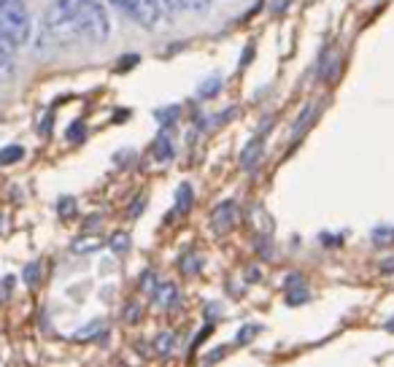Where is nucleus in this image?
Instances as JSON below:
<instances>
[{"mask_svg": "<svg viewBox=\"0 0 394 367\" xmlns=\"http://www.w3.org/2000/svg\"><path fill=\"white\" fill-rule=\"evenodd\" d=\"M0 30L19 49L33 38V17L25 0H0Z\"/></svg>", "mask_w": 394, "mask_h": 367, "instance_id": "f257e3e1", "label": "nucleus"}, {"mask_svg": "<svg viewBox=\"0 0 394 367\" xmlns=\"http://www.w3.org/2000/svg\"><path fill=\"white\" fill-rule=\"evenodd\" d=\"M76 22H78L81 35L92 44H103L111 35V19H108V11L100 0H84L76 8Z\"/></svg>", "mask_w": 394, "mask_h": 367, "instance_id": "f03ea898", "label": "nucleus"}, {"mask_svg": "<svg viewBox=\"0 0 394 367\" xmlns=\"http://www.w3.org/2000/svg\"><path fill=\"white\" fill-rule=\"evenodd\" d=\"M119 8H122L132 22H138V25L146 27V30H154L157 22H160V17H157V11H154L151 0H122V3H119Z\"/></svg>", "mask_w": 394, "mask_h": 367, "instance_id": "7ed1b4c3", "label": "nucleus"}, {"mask_svg": "<svg viewBox=\"0 0 394 367\" xmlns=\"http://www.w3.org/2000/svg\"><path fill=\"white\" fill-rule=\"evenodd\" d=\"M17 76V46L11 44V38L0 30V84L11 81Z\"/></svg>", "mask_w": 394, "mask_h": 367, "instance_id": "20e7f679", "label": "nucleus"}, {"mask_svg": "<svg viewBox=\"0 0 394 367\" xmlns=\"http://www.w3.org/2000/svg\"><path fill=\"white\" fill-rule=\"evenodd\" d=\"M235 224V203L232 200H224L219 203L216 208H214V214H211V227L216 230V232H224V230H230Z\"/></svg>", "mask_w": 394, "mask_h": 367, "instance_id": "39448f33", "label": "nucleus"}, {"mask_svg": "<svg viewBox=\"0 0 394 367\" xmlns=\"http://www.w3.org/2000/svg\"><path fill=\"white\" fill-rule=\"evenodd\" d=\"M262 151H265V144H262V138L257 135V138H251L243 151H241V168H246V171H254L257 165H259V160H262Z\"/></svg>", "mask_w": 394, "mask_h": 367, "instance_id": "423d86ee", "label": "nucleus"}, {"mask_svg": "<svg viewBox=\"0 0 394 367\" xmlns=\"http://www.w3.org/2000/svg\"><path fill=\"white\" fill-rule=\"evenodd\" d=\"M151 300H154V305H160V308H175L178 305V289L173 287V284H157L154 287V292H151Z\"/></svg>", "mask_w": 394, "mask_h": 367, "instance_id": "0eeeda50", "label": "nucleus"}, {"mask_svg": "<svg viewBox=\"0 0 394 367\" xmlns=\"http://www.w3.org/2000/svg\"><path fill=\"white\" fill-rule=\"evenodd\" d=\"M219 89H222V76L214 74V76H208V78L200 84L197 95H200L203 100H211V98H216V95H219Z\"/></svg>", "mask_w": 394, "mask_h": 367, "instance_id": "6e6552de", "label": "nucleus"}, {"mask_svg": "<svg viewBox=\"0 0 394 367\" xmlns=\"http://www.w3.org/2000/svg\"><path fill=\"white\" fill-rule=\"evenodd\" d=\"M154 151H157V160H173V144H171V135H168V130H162L160 133V138H157V144H154Z\"/></svg>", "mask_w": 394, "mask_h": 367, "instance_id": "1a4fd4ad", "label": "nucleus"}, {"mask_svg": "<svg viewBox=\"0 0 394 367\" xmlns=\"http://www.w3.org/2000/svg\"><path fill=\"white\" fill-rule=\"evenodd\" d=\"M25 157V148L19 146V144H11V146L0 148V165L6 168V165H14V162H19Z\"/></svg>", "mask_w": 394, "mask_h": 367, "instance_id": "9d476101", "label": "nucleus"}, {"mask_svg": "<svg viewBox=\"0 0 394 367\" xmlns=\"http://www.w3.org/2000/svg\"><path fill=\"white\" fill-rule=\"evenodd\" d=\"M151 6H154V11H157L160 19H173L175 11H178L175 0H151Z\"/></svg>", "mask_w": 394, "mask_h": 367, "instance_id": "9b49d317", "label": "nucleus"}, {"mask_svg": "<svg viewBox=\"0 0 394 367\" xmlns=\"http://www.w3.org/2000/svg\"><path fill=\"white\" fill-rule=\"evenodd\" d=\"M22 278H25V284L30 289H35V287L41 284V262H30V265H25Z\"/></svg>", "mask_w": 394, "mask_h": 367, "instance_id": "f8f14e48", "label": "nucleus"}, {"mask_svg": "<svg viewBox=\"0 0 394 367\" xmlns=\"http://www.w3.org/2000/svg\"><path fill=\"white\" fill-rule=\"evenodd\" d=\"M211 3H214V0H175V6L184 8V11H189V14H203V11H208Z\"/></svg>", "mask_w": 394, "mask_h": 367, "instance_id": "ddd939ff", "label": "nucleus"}, {"mask_svg": "<svg viewBox=\"0 0 394 367\" xmlns=\"http://www.w3.org/2000/svg\"><path fill=\"white\" fill-rule=\"evenodd\" d=\"M335 68H338V60H335V54H332V51H327V54L321 57L319 76L324 78V81H329V78L335 76Z\"/></svg>", "mask_w": 394, "mask_h": 367, "instance_id": "4468645a", "label": "nucleus"}, {"mask_svg": "<svg viewBox=\"0 0 394 367\" xmlns=\"http://www.w3.org/2000/svg\"><path fill=\"white\" fill-rule=\"evenodd\" d=\"M100 327H103V321H100V318H95V321H89L87 327H81V330L76 332L74 341H76V343L92 341V338H95V335H98V332H100Z\"/></svg>", "mask_w": 394, "mask_h": 367, "instance_id": "2eb2a0df", "label": "nucleus"}, {"mask_svg": "<svg viewBox=\"0 0 394 367\" xmlns=\"http://www.w3.org/2000/svg\"><path fill=\"white\" fill-rule=\"evenodd\" d=\"M370 238H372V244L375 246H392L394 244V230L392 227H375V230L370 232Z\"/></svg>", "mask_w": 394, "mask_h": 367, "instance_id": "dca6fc26", "label": "nucleus"}, {"mask_svg": "<svg viewBox=\"0 0 394 367\" xmlns=\"http://www.w3.org/2000/svg\"><path fill=\"white\" fill-rule=\"evenodd\" d=\"M100 246L103 244H100L98 238H78V241L71 246V251H74V254H92V251H98Z\"/></svg>", "mask_w": 394, "mask_h": 367, "instance_id": "f3484780", "label": "nucleus"}, {"mask_svg": "<svg viewBox=\"0 0 394 367\" xmlns=\"http://www.w3.org/2000/svg\"><path fill=\"white\" fill-rule=\"evenodd\" d=\"M178 203H175V211H181V214H187L189 211V205H192V187L189 184H181V189H178Z\"/></svg>", "mask_w": 394, "mask_h": 367, "instance_id": "a211bd4d", "label": "nucleus"}, {"mask_svg": "<svg viewBox=\"0 0 394 367\" xmlns=\"http://www.w3.org/2000/svg\"><path fill=\"white\" fill-rule=\"evenodd\" d=\"M108 246H111V251L124 254V251L130 248V235H127V232H114V235H111V241H108Z\"/></svg>", "mask_w": 394, "mask_h": 367, "instance_id": "6ab92c4d", "label": "nucleus"}, {"mask_svg": "<svg viewBox=\"0 0 394 367\" xmlns=\"http://www.w3.org/2000/svg\"><path fill=\"white\" fill-rule=\"evenodd\" d=\"M154 348H157V354L168 357V354L173 351V335L171 332H160V335H157V341H154Z\"/></svg>", "mask_w": 394, "mask_h": 367, "instance_id": "aec40b11", "label": "nucleus"}, {"mask_svg": "<svg viewBox=\"0 0 394 367\" xmlns=\"http://www.w3.org/2000/svg\"><path fill=\"white\" fill-rule=\"evenodd\" d=\"M57 214L62 216V219H71L76 214V200L74 197H62L60 203H57Z\"/></svg>", "mask_w": 394, "mask_h": 367, "instance_id": "412c9836", "label": "nucleus"}, {"mask_svg": "<svg viewBox=\"0 0 394 367\" xmlns=\"http://www.w3.org/2000/svg\"><path fill=\"white\" fill-rule=\"evenodd\" d=\"M311 294H308V289L305 287H292L289 292H286V302L289 305H300V302H305Z\"/></svg>", "mask_w": 394, "mask_h": 367, "instance_id": "4be33fe9", "label": "nucleus"}, {"mask_svg": "<svg viewBox=\"0 0 394 367\" xmlns=\"http://www.w3.org/2000/svg\"><path fill=\"white\" fill-rule=\"evenodd\" d=\"M175 114H178V108H175V105H168V108L157 111V122H160L162 127H165V130H168V127L175 122Z\"/></svg>", "mask_w": 394, "mask_h": 367, "instance_id": "5701e85b", "label": "nucleus"}, {"mask_svg": "<svg viewBox=\"0 0 394 367\" xmlns=\"http://www.w3.org/2000/svg\"><path fill=\"white\" fill-rule=\"evenodd\" d=\"M254 335H259V324H243V327H241V332H238V338H235V343H241V345H243V343H248Z\"/></svg>", "mask_w": 394, "mask_h": 367, "instance_id": "b1692460", "label": "nucleus"}, {"mask_svg": "<svg viewBox=\"0 0 394 367\" xmlns=\"http://www.w3.org/2000/svg\"><path fill=\"white\" fill-rule=\"evenodd\" d=\"M200 268H203V262H200V257H195V254H189V257L181 262V273H184V275H195Z\"/></svg>", "mask_w": 394, "mask_h": 367, "instance_id": "393cba45", "label": "nucleus"}, {"mask_svg": "<svg viewBox=\"0 0 394 367\" xmlns=\"http://www.w3.org/2000/svg\"><path fill=\"white\" fill-rule=\"evenodd\" d=\"M314 111H316L314 105H305V108H302L300 119H297V122H295V135H300V133H302V127H305V124H308V122H311V119H314Z\"/></svg>", "mask_w": 394, "mask_h": 367, "instance_id": "a878e982", "label": "nucleus"}, {"mask_svg": "<svg viewBox=\"0 0 394 367\" xmlns=\"http://www.w3.org/2000/svg\"><path fill=\"white\" fill-rule=\"evenodd\" d=\"M84 133H87V127H84V122L78 119V122H74L71 127H68V141H81V138H84Z\"/></svg>", "mask_w": 394, "mask_h": 367, "instance_id": "bb28decb", "label": "nucleus"}, {"mask_svg": "<svg viewBox=\"0 0 394 367\" xmlns=\"http://www.w3.org/2000/svg\"><path fill=\"white\" fill-rule=\"evenodd\" d=\"M157 284H160V281H157V275H154L151 270H146V273H144V278H141V289L151 294V292H154V287H157Z\"/></svg>", "mask_w": 394, "mask_h": 367, "instance_id": "cd10ccee", "label": "nucleus"}, {"mask_svg": "<svg viewBox=\"0 0 394 367\" xmlns=\"http://www.w3.org/2000/svg\"><path fill=\"white\" fill-rule=\"evenodd\" d=\"M124 318H127L130 324H135V321L141 318V305H138V302H130L127 311H124Z\"/></svg>", "mask_w": 394, "mask_h": 367, "instance_id": "c85d7f7f", "label": "nucleus"}, {"mask_svg": "<svg viewBox=\"0 0 394 367\" xmlns=\"http://www.w3.org/2000/svg\"><path fill=\"white\" fill-rule=\"evenodd\" d=\"M11 289H14V278L8 275V278L0 281V300H8V297H11Z\"/></svg>", "mask_w": 394, "mask_h": 367, "instance_id": "c756f323", "label": "nucleus"}, {"mask_svg": "<svg viewBox=\"0 0 394 367\" xmlns=\"http://www.w3.org/2000/svg\"><path fill=\"white\" fill-rule=\"evenodd\" d=\"M144 208H146V200H144V197H138V200L130 205V211H127V214H130V216H138Z\"/></svg>", "mask_w": 394, "mask_h": 367, "instance_id": "7c9ffc66", "label": "nucleus"}, {"mask_svg": "<svg viewBox=\"0 0 394 367\" xmlns=\"http://www.w3.org/2000/svg\"><path fill=\"white\" fill-rule=\"evenodd\" d=\"M132 65H138V54H127L122 62H119V71H127V68H132Z\"/></svg>", "mask_w": 394, "mask_h": 367, "instance_id": "2f4dec72", "label": "nucleus"}, {"mask_svg": "<svg viewBox=\"0 0 394 367\" xmlns=\"http://www.w3.org/2000/svg\"><path fill=\"white\" fill-rule=\"evenodd\" d=\"M381 273H384V275H392L394 273V257H386V259L381 262Z\"/></svg>", "mask_w": 394, "mask_h": 367, "instance_id": "473e14b6", "label": "nucleus"}, {"mask_svg": "<svg viewBox=\"0 0 394 367\" xmlns=\"http://www.w3.org/2000/svg\"><path fill=\"white\" fill-rule=\"evenodd\" d=\"M222 354H224V348H214V354H211V357L205 359V365H211V362H216V359H219Z\"/></svg>", "mask_w": 394, "mask_h": 367, "instance_id": "72a5a7b5", "label": "nucleus"}, {"mask_svg": "<svg viewBox=\"0 0 394 367\" xmlns=\"http://www.w3.org/2000/svg\"><path fill=\"white\" fill-rule=\"evenodd\" d=\"M286 3H289V0H275V3H273V11H284Z\"/></svg>", "mask_w": 394, "mask_h": 367, "instance_id": "f704fd0d", "label": "nucleus"}, {"mask_svg": "<svg viewBox=\"0 0 394 367\" xmlns=\"http://www.w3.org/2000/svg\"><path fill=\"white\" fill-rule=\"evenodd\" d=\"M386 330H389V332H394V316L386 321Z\"/></svg>", "mask_w": 394, "mask_h": 367, "instance_id": "c9c22d12", "label": "nucleus"}, {"mask_svg": "<svg viewBox=\"0 0 394 367\" xmlns=\"http://www.w3.org/2000/svg\"><path fill=\"white\" fill-rule=\"evenodd\" d=\"M108 3H114V6H119V3H122V0H108Z\"/></svg>", "mask_w": 394, "mask_h": 367, "instance_id": "e433bc0d", "label": "nucleus"}, {"mask_svg": "<svg viewBox=\"0 0 394 367\" xmlns=\"http://www.w3.org/2000/svg\"><path fill=\"white\" fill-rule=\"evenodd\" d=\"M0 230H3V216H0Z\"/></svg>", "mask_w": 394, "mask_h": 367, "instance_id": "4c0bfd02", "label": "nucleus"}]
</instances>
